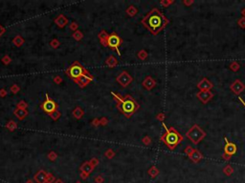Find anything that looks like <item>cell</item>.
I'll return each mask as SVG.
<instances>
[{
    "label": "cell",
    "mask_w": 245,
    "mask_h": 183,
    "mask_svg": "<svg viewBox=\"0 0 245 183\" xmlns=\"http://www.w3.org/2000/svg\"><path fill=\"white\" fill-rule=\"evenodd\" d=\"M142 23L152 34H157L166 27L169 20L159 10L153 9L144 17Z\"/></svg>",
    "instance_id": "obj_1"
},
{
    "label": "cell",
    "mask_w": 245,
    "mask_h": 183,
    "mask_svg": "<svg viewBox=\"0 0 245 183\" xmlns=\"http://www.w3.org/2000/svg\"><path fill=\"white\" fill-rule=\"evenodd\" d=\"M163 126H164L165 130H166V133L162 136L161 139L163 140L165 144L167 145V147H169V149H170V150H173V149L183 140V136H182L173 127L167 128V126L165 125L164 123H163Z\"/></svg>",
    "instance_id": "obj_2"
},
{
    "label": "cell",
    "mask_w": 245,
    "mask_h": 183,
    "mask_svg": "<svg viewBox=\"0 0 245 183\" xmlns=\"http://www.w3.org/2000/svg\"><path fill=\"white\" fill-rule=\"evenodd\" d=\"M186 136L195 144H198L202 139L206 136V133L199 127L198 125H193L189 131L187 132Z\"/></svg>",
    "instance_id": "obj_3"
},
{
    "label": "cell",
    "mask_w": 245,
    "mask_h": 183,
    "mask_svg": "<svg viewBox=\"0 0 245 183\" xmlns=\"http://www.w3.org/2000/svg\"><path fill=\"white\" fill-rule=\"evenodd\" d=\"M138 104L135 101H133L131 99H127L122 100L121 105H120V109L126 116H130L133 113H135L136 110L138 109Z\"/></svg>",
    "instance_id": "obj_4"
},
{
    "label": "cell",
    "mask_w": 245,
    "mask_h": 183,
    "mask_svg": "<svg viewBox=\"0 0 245 183\" xmlns=\"http://www.w3.org/2000/svg\"><path fill=\"white\" fill-rule=\"evenodd\" d=\"M67 73L71 78L77 80V79H79V77H81L83 74L87 73V71L85 70L82 66L79 65L78 63H76V64H74L73 66H71V67L68 69Z\"/></svg>",
    "instance_id": "obj_5"
},
{
    "label": "cell",
    "mask_w": 245,
    "mask_h": 183,
    "mask_svg": "<svg viewBox=\"0 0 245 183\" xmlns=\"http://www.w3.org/2000/svg\"><path fill=\"white\" fill-rule=\"evenodd\" d=\"M225 140V147H224V157L225 158H230L238 152V147L235 143L230 142L227 137H224Z\"/></svg>",
    "instance_id": "obj_6"
},
{
    "label": "cell",
    "mask_w": 245,
    "mask_h": 183,
    "mask_svg": "<svg viewBox=\"0 0 245 183\" xmlns=\"http://www.w3.org/2000/svg\"><path fill=\"white\" fill-rule=\"evenodd\" d=\"M47 96V99L43 102L41 107L43 109V111L46 112L47 114H53L54 112L57 110V104L52 99H50L49 97H48V96Z\"/></svg>",
    "instance_id": "obj_7"
},
{
    "label": "cell",
    "mask_w": 245,
    "mask_h": 183,
    "mask_svg": "<svg viewBox=\"0 0 245 183\" xmlns=\"http://www.w3.org/2000/svg\"><path fill=\"white\" fill-rule=\"evenodd\" d=\"M106 44L107 46H109L110 48L117 49L119 47V45L121 44V38H120L118 35H116V34H111L110 36L107 37Z\"/></svg>",
    "instance_id": "obj_8"
},
{
    "label": "cell",
    "mask_w": 245,
    "mask_h": 183,
    "mask_svg": "<svg viewBox=\"0 0 245 183\" xmlns=\"http://www.w3.org/2000/svg\"><path fill=\"white\" fill-rule=\"evenodd\" d=\"M213 94L212 92H210V91H201L196 94V97L203 103L209 102L210 100L213 98Z\"/></svg>",
    "instance_id": "obj_9"
},
{
    "label": "cell",
    "mask_w": 245,
    "mask_h": 183,
    "mask_svg": "<svg viewBox=\"0 0 245 183\" xmlns=\"http://www.w3.org/2000/svg\"><path fill=\"white\" fill-rule=\"evenodd\" d=\"M230 88L236 94H239L245 89V85L240 81V80L238 79V80H236L232 85H231Z\"/></svg>",
    "instance_id": "obj_10"
},
{
    "label": "cell",
    "mask_w": 245,
    "mask_h": 183,
    "mask_svg": "<svg viewBox=\"0 0 245 183\" xmlns=\"http://www.w3.org/2000/svg\"><path fill=\"white\" fill-rule=\"evenodd\" d=\"M197 88L200 91H210L211 89L213 88V84H212V82H211L209 79L203 78L197 84Z\"/></svg>",
    "instance_id": "obj_11"
},
{
    "label": "cell",
    "mask_w": 245,
    "mask_h": 183,
    "mask_svg": "<svg viewBox=\"0 0 245 183\" xmlns=\"http://www.w3.org/2000/svg\"><path fill=\"white\" fill-rule=\"evenodd\" d=\"M117 80H118V81L121 83L122 86H127V85H129L130 82H131L132 78H131V76H130L129 73H126V71H124V73H121V75H120L118 78H117Z\"/></svg>",
    "instance_id": "obj_12"
},
{
    "label": "cell",
    "mask_w": 245,
    "mask_h": 183,
    "mask_svg": "<svg viewBox=\"0 0 245 183\" xmlns=\"http://www.w3.org/2000/svg\"><path fill=\"white\" fill-rule=\"evenodd\" d=\"M188 156H189L190 159L192 160V162H195V163L199 162L202 158H203L202 154L198 150H196V149H193V150L192 151V153L188 154Z\"/></svg>",
    "instance_id": "obj_13"
},
{
    "label": "cell",
    "mask_w": 245,
    "mask_h": 183,
    "mask_svg": "<svg viewBox=\"0 0 245 183\" xmlns=\"http://www.w3.org/2000/svg\"><path fill=\"white\" fill-rule=\"evenodd\" d=\"M91 79H92V77H91L90 75H85V74H83L81 77H79V79H77L76 82L78 83L81 87H83V86L88 84V82H89Z\"/></svg>",
    "instance_id": "obj_14"
},
{
    "label": "cell",
    "mask_w": 245,
    "mask_h": 183,
    "mask_svg": "<svg viewBox=\"0 0 245 183\" xmlns=\"http://www.w3.org/2000/svg\"><path fill=\"white\" fill-rule=\"evenodd\" d=\"M154 85H155V81L151 78V77H147V78L144 81V86L147 89H149V90H150L152 87H154Z\"/></svg>",
    "instance_id": "obj_15"
},
{
    "label": "cell",
    "mask_w": 245,
    "mask_h": 183,
    "mask_svg": "<svg viewBox=\"0 0 245 183\" xmlns=\"http://www.w3.org/2000/svg\"><path fill=\"white\" fill-rule=\"evenodd\" d=\"M15 116L18 117V118H20V119H22V118H24L25 116H27V113L25 111H23V110H18V111H15Z\"/></svg>",
    "instance_id": "obj_16"
},
{
    "label": "cell",
    "mask_w": 245,
    "mask_h": 183,
    "mask_svg": "<svg viewBox=\"0 0 245 183\" xmlns=\"http://www.w3.org/2000/svg\"><path fill=\"white\" fill-rule=\"evenodd\" d=\"M230 69H231L232 71H238V69H239L238 63V62H233L232 64H230Z\"/></svg>",
    "instance_id": "obj_17"
},
{
    "label": "cell",
    "mask_w": 245,
    "mask_h": 183,
    "mask_svg": "<svg viewBox=\"0 0 245 183\" xmlns=\"http://www.w3.org/2000/svg\"><path fill=\"white\" fill-rule=\"evenodd\" d=\"M233 171H234V170H233V168L231 167V166H229V165L226 166V167L224 168V170H223V172H224L225 174H227V176H230V174L233 173Z\"/></svg>",
    "instance_id": "obj_18"
},
{
    "label": "cell",
    "mask_w": 245,
    "mask_h": 183,
    "mask_svg": "<svg viewBox=\"0 0 245 183\" xmlns=\"http://www.w3.org/2000/svg\"><path fill=\"white\" fill-rule=\"evenodd\" d=\"M192 150H193V149H192V147H190V146H188V147H187L186 149H185V153H186V154H187V156H188V154H189L192 153Z\"/></svg>",
    "instance_id": "obj_19"
},
{
    "label": "cell",
    "mask_w": 245,
    "mask_h": 183,
    "mask_svg": "<svg viewBox=\"0 0 245 183\" xmlns=\"http://www.w3.org/2000/svg\"><path fill=\"white\" fill-rule=\"evenodd\" d=\"M239 25H240L241 27H245V18L244 17H242V18L239 20Z\"/></svg>",
    "instance_id": "obj_20"
},
{
    "label": "cell",
    "mask_w": 245,
    "mask_h": 183,
    "mask_svg": "<svg viewBox=\"0 0 245 183\" xmlns=\"http://www.w3.org/2000/svg\"><path fill=\"white\" fill-rule=\"evenodd\" d=\"M172 2H173V1H170V2H164V1H162V2H161V4H162V5H164L165 7H166V6L170 5V4H172Z\"/></svg>",
    "instance_id": "obj_21"
},
{
    "label": "cell",
    "mask_w": 245,
    "mask_h": 183,
    "mask_svg": "<svg viewBox=\"0 0 245 183\" xmlns=\"http://www.w3.org/2000/svg\"><path fill=\"white\" fill-rule=\"evenodd\" d=\"M238 98H239V100H240V101L242 102V104H243V105L245 106V102L243 101V99H242V98H241V97H238Z\"/></svg>",
    "instance_id": "obj_22"
},
{
    "label": "cell",
    "mask_w": 245,
    "mask_h": 183,
    "mask_svg": "<svg viewBox=\"0 0 245 183\" xmlns=\"http://www.w3.org/2000/svg\"><path fill=\"white\" fill-rule=\"evenodd\" d=\"M242 14H243V15L245 16V9H244V10H242Z\"/></svg>",
    "instance_id": "obj_23"
}]
</instances>
